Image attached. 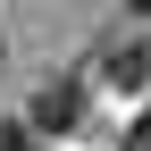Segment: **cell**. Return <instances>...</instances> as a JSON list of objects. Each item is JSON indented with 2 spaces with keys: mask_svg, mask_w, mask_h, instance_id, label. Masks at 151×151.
<instances>
[{
  "mask_svg": "<svg viewBox=\"0 0 151 151\" xmlns=\"http://www.w3.org/2000/svg\"><path fill=\"white\" fill-rule=\"evenodd\" d=\"M0 151H34V134L25 126H0Z\"/></svg>",
  "mask_w": 151,
  "mask_h": 151,
  "instance_id": "obj_3",
  "label": "cell"
},
{
  "mask_svg": "<svg viewBox=\"0 0 151 151\" xmlns=\"http://www.w3.org/2000/svg\"><path fill=\"white\" fill-rule=\"evenodd\" d=\"M84 118V84H42L34 92V134H67Z\"/></svg>",
  "mask_w": 151,
  "mask_h": 151,
  "instance_id": "obj_1",
  "label": "cell"
},
{
  "mask_svg": "<svg viewBox=\"0 0 151 151\" xmlns=\"http://www.w3.org/2000/svg\"><path fill=\"white\" fill-rule=\"evenodd\" d=\"M126 151H151V109L134 118V134H126Z\"/></svg>",
  "mask_w": 151,
  "mask_h": 151,
  "instance_id": "obj_4",
  "label": "cell"
},
{
  "mask_svg": "<svg viewBox=\"0 0 151 151\" xmlns=\"http://www.w3.org/2000/svg\"><path fill=\"white\" fill-rule=\"evenodd\" d=\"M109 84H118V92H151V50H143V42L109 50Z\"/></svg>",
  "mask_w": 151,
  "mask_h": 151,
  "instance_id": "obj_2",
  "label": "cell"
},
{
  "mask_svg": "<svg viewBox=\"0 0 151 151\" xmlns=\"http://www.w3.org/2000/svg\"><path fill=\"white\" fill-rule=\"evenodd\" d=\"M126 9H143V17H151V0H126Z\"/></svg>",
  "mask_w": 151,
  "mask_h": 151,
  "instance_id": "obj_5",
  "label": "cell"
}]
</instances>
